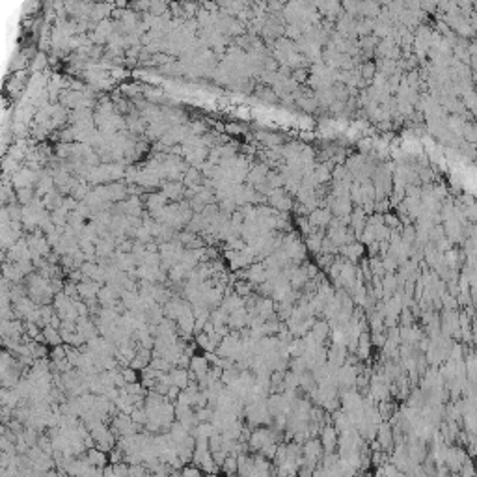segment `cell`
<instances>
[{
    "instance_id": "6da1fadb",
    "label": "cell",
    "mask_w": 477,
    "mask_h": 477,
    "mask_svg": "<svg viewBox=\"0 0 477 477\" xmlns=\"http://www.w3.org/2000/svg\"><path fill=\"white\" fill-rule=\"evenodd\" d=\"M336 442H338V431L334 429V427H325V432H323V440H321V445L325 447V449L328 451V453H332L334 445H336Z\"/></svg>"
}]
</instances>
